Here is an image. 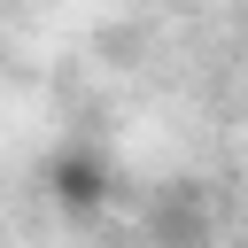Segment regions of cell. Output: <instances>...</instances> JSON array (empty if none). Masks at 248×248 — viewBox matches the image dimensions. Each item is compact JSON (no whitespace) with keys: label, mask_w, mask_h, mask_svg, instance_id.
<instances>
[{"label":"cell","mask_w":248,"mask_h":248,"mask_svg":"<svg viewBox=\"0 0 248 248\" xmlns=\"http://www.w3.org/2000/svg\"><path fill=\"white\" fill-rule=\"evenodd\" d=\"M39 186H46V202H54L62 217H78V225L116 202V170H108V155L85 147V140H62V147L46 155V170H39Z\"/></svg>","instance_id":"obj_1"}]
</instances>
